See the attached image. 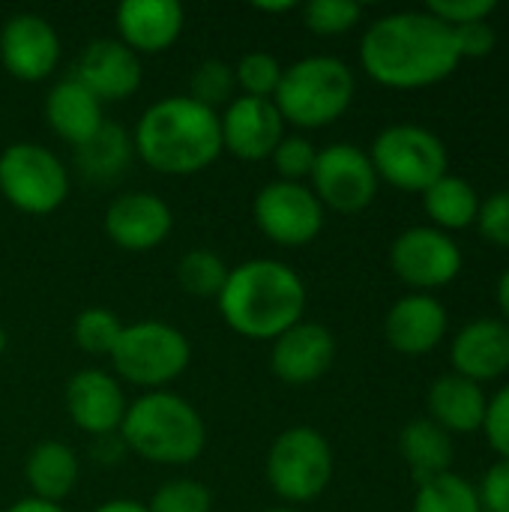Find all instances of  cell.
I'll use <instances>...</instances> for the list:
<instances>
[{
  "label": "cell",
  "mask_w": 509,
  "mask_h": 512,
  "mask_svg": "<svg viewBox=\"0 0 509 512\" xmlns=\"http://www.w3.org/2000/svg\"><path fill=\"white\" fill-rule=\"evenodd\" d=\"M462 63L456 30L429 9L375 18L360 39L363 72L393 90H420L450 78Z\"/></svg>",
  "instance_id": "1"
},
{
  "label": "cell",
  "mask_w": 509,
  "mask_h": 512,
  "mask_svg": "<svg viewBox=\"0 0 509 512\" xmlns=\"http://www.w3.org/2000/svg\"><path fill=\"white\" fill-rule=\"evenodd\" d=\"M219 312L225 324L252 342H273L303 321L306 285L297 270L273 258H252L228 270Z\"/></svg>",
  "instance_id": "2"
},
{
  "label": "cell",
  "mask_w": 509,
  "mask_h": 512,
  "mask_svg": "<svg viewBox=\"0 0 509 512\" xmlns=\"http://www.w3.org/2000/svg\"><path fill=\"white\" fill-rule=\"evenodd\" d=\"M132 147L135 156L159 174H198L222 153L219 111H210L189 96L159 99L138 117Z\"/></svg>",
  "instance_id": "3"
},
{
  "label": "cell",
  "mask_w": 509,
  "mask_h": 512,
  "mask_svg": "<svg viewBox=\"0 0 509 512\" xmlns=\"http://www.w3.org/2000/svg\"><path fill=\"white\" fill-rule=\"evenodd\" d=\"M120 441L126 450L153 465H192L207 444V429L195 405L171 390H153L138 396L120 423Z\"/></svg>",
  "instance_id": "4"
},
{
  "label": "cell",
  "mask_w": 509,
  "mask_h": 512,
  "mask_svg": "<svg viewBox=\"0 0 509 512\" xmlns=\"http://www.w3.org/2000/svg\"><path fill=\"white\" fill-rule=\"evenodd\" d=\"M354 93L357 78L345 60L333 54H312L282 69L273 102L285 123L297 129H321L351 108Z\"/></svg>",
  "instance_id": "5"
},
{
  "label": "cell",
  "mask_w": 509,
  "mask_h": 512,
  "mask_svg": "<svg viewBox=\"0 0 509 512\" xmlns=\"http://www.w3.org/2000/svg\"><path fill=\"white\" fill-rule=\"evenodd\" d=\"M189 360H192L189 339L165 321L126 324L111 351L114 378L141 387L147 393L165 390L171 381H177L186 372Z\"/></svg>",
  "instance_id": "6"
},
{
  "label": "cell",
  "mask_w": 509,
  "mask_h": 512,
  "mask_svg": "<svg viewBox=\"0 0 509 512\" xmlns=\"http://www.w3.org/2000/svg\"><path fill=\"white\" fill-rule=\"evenodd\" d=\"M369 159L378 180L405 192H426L450 168L447 144L426 126L396 123L375 135Z\"/></svg>",
  "instance_id": "7"
},
{
  "label": "cell",
  "mask_w": 509,
  "mask_h": 512,
  "mask_svg": "<svg viewBox=\"0 0 509 512\" xmlns=\"http://www.w3.org/2000/svg\"><path fill=\"white\" fill-rule=\"evenodd\" d=\"M333 480V447L312 426L285 429L267 453V483L288 504H309Z\"/></svg>",
  "instance_id": "8"
},
{
  "label": "cell",
  "mask_w": 509,
  "mask_h": 512,
  "mask_svg": "<svg viewBox=\"0 0 509 512\" xmlns=\"http://www.w3.org/2000/svg\"><path fill=\"white\" fill-rule=\"evenodd\" d=\"M0 195L27 216H48L69 195V168L48 147L15 141L0 153Z\"/></svg>",
  "instance_id": "9"
},
{
  "label": "cell",
  "mask_w": 509,
  "mask_h": 512,
  "mask_svg": "<svg viewBox=\"0 0 509 512\" xmlns=\"http://www.w3.org/2000/svg\"><path fill=\"white\" fill-rule=\"evenodd\" d=\"M258 231L285 249L309 246L324 228V204L306 183L273 180L258 189L252 201Z\"/></svg>",
  "instance_id": "10"
},
{
  "label": "cell",
  "mask_w": 509,
  "mask_h": 512,
  "mask_svg": "<svg viewBox=\"0 0 509 512\" xmlns=\"http://www.w3.org/2000/svg\"><path fill=\"white\" fill-rule=\"evenodd\" d=\"M309 180H312L309 189L324 204V210H336L345 216L366 210L375 201L381 183L369 153L348 141L318 150Z\"/></svg>",
  "instance_id": "11"
},
{
  "label": "cell",
  "mask_w": 509,
  "mask_h": 512,
  "mask_svg": "<svg viewBox=\"0 0 509 512\" xmlns=\"http://www.w3.org/2000/svg\"><path fill=\"white\" fill-rule=\"evenodd\" d=\"M390 267L405 285L429 294L432 288L450 285L462 273V249L447 231L414 225L393 240Z\"/></svg>",
  "instance_id": "12"
},
{
  "label": "cell",
  "mask_w": 509,
  "mask_h": 512,
  "mask_svg": "<svg viewBox=\"0 0 509 512\" xmlns=\"http://www.w3.org/2000/svg\"><path fill=\"white\" fill-rule=\"evenodd\" d=\"M0 63L18 81H45L60 63L57 30L36 12H18L6 18L0 27Z\"/></svg>",
  "instance_id": "13"
},
{
  "label": "cell",
  "mask_w": 509,
  "mask_h": 512,
  "mask_svg": "<svg viewBox=\"0 0 509 512\" xmlns=\"http://www.w3.org/2000/svg\"><path fill=\"white\" fill-rule=\"evenodd\" d=\"M219 132L222 150L243 162H261L270 159L285 138V120L273 99L234 96L219 117Z\"/></svg>",
  "instance_id": "14"
},
{
  "label": "cell",
  "mask_w": 509,
  "mask_h": 512,
  "mask_svg": "<svg viewBox=\"0 0 509 512\" xmlns=\"http://www.w3.org/2000/svg\"><path fill=\"white\" fill-rule=\"evenodd\" d=\"M174 213L153 192H123L105 210V234L126 252H150L168 240Z\"/></svg>",
  "instance_id": "15"
},
{
  "label": "cell",
  "mask_w": 509,
  "mask_h": 512,
  "mask_svg": "<svg viewBox=\"0 0 509 512\" xmlns=\"http://www.w3.org/2000/svg\"><path fill=\"white\" fill-rule=\"evenodd\" d=\"M141 57L120 39H93L78 54L72 78L81 81L99 102H120L141 87Z\"/></svg>",
  "instance_id": "16"
},
{
  "label": "cell",
  "mask_w": 509,
  "mask_h": 512,
  "mask_svg": "<svg viewBox=\"0 0 509 512\" xmlns=\"http://www.w3.org/2000/svg\"><path fill=\"white\" fill-rule=\"evenodd\" d=\"M333 360H336V339L324 324L315 321L294 324L279 339H273V351H270L273 375L291 387L315 384L330 372Z\"/></svg>",
  "instance_id": "17"
},
{
  "label": "cell",
  "mask_w": 509,
  "mask_h": 512,
  "mask_svg": "<svg viewBox=\"0 0 509 512\" xmlns=\"http://www.w3.org/2000/svg\"><path fill=\"white\" fill-rule=\"evenodd\" d=\"M126 408L129 402L120 381L102 369H81L66 384V414L81 432L93 438L117 435Z\"/></svg>",
  "instance_id": "18"
},
{
  "label": "cell",
  "mask_w": 509,
  "mask_h": 512,
  "mask_svg": "<svg viewBox=\"0 0 509 512\" xmlns=\"http://www.w3.org/2000/svg\"><path fill=\"white\" fill-rule=\"evenodd\" d=\"M450 327V315L444 309V303L432 294H405L402 300H396L384 318V336L390 342L393 351L408 354V357H420L435 351Z\"/></svg>",
  "instance_id": "19"
},
{
  "label": "cell",
  "mask_w": 509,
  "mask_h": 512,
  "mask_svg": "<svg viewBox=\"0 0 509 512\" xmlns=\"http://www.w3.org/2000/svg\"><path fill=\"white\" fill-rule=\"evenodd\" d=\"M120 42L141 54L168 51L186 24V12L177 0H123L114 12Z\"/></svg>",
  "instance_id": "20"
},
{
  "label": "cell",
  "mask_w": 509,
  "mask_h": 512,
  "mask_svg": "<svg viewBox=\"0 0 509 512\" xmlns=\"http://www.w3.org/2000/svg\"><path fill=\"white\" fill-rule=\"evenodd\" d=\"M456 375L477 384L509 372V324L501 318H477L465 324L450 345Z\"/></svg>",
  "instance_id": "21"
},
{
  "label": "cell",
  "mask_w": 509,
  "mask_h": 512,
  "mask_svg": "<svg viewBox=\"0 0 509 512\" xmlns=\"http://www.w3.org/2000/svg\"><path fill=\"white\" fill-rule=\"evenodd\" d=\"M489 396L471 378L456 372L441 375L429 387V420L438 423L447 435H474L483 432Z\"/></svg>",
  "instance_id": "22"
},
{
  "label": "cell",
  "mask_w": 509,
  "mask_h": 512,
  "mask_svg": "<svg viewBox=\"0 0 509 512\" xmlns=\"http://www.w3.org/2000/svg\"><path fill=\"white\" fill-rule=\"evenodd\" d=\"M45 123L60 141H66L72 147H81L105 123L102 102L81 81H75L69 75V78L57 81L48 90V96H45Z\"/></svg>",
  "instance_id": "23"
},
{
  "label": "cell",
  "mask_w": 509,
  "mask_h": 512,
  "mask_svg": "<svg viewBox=\"0 0 509 512\" xmlns=\"http://www.w3.org/2000/svg\"><path fill=\"white\" fill-rule=\"evenodd\" d=\"M78 474V456L63 441L36 444L24 462V480L33 492L30 498L48 504H60L66 495H72V489L78 486Z\"/></svg>",
  "instance_id": "24"
},
{
  "label": "cell",
  "mask_w": 509,
  "mask_h": 512,
  "mask_svg": "<svg viewBox=\"0 0 509 512\" xmlns=\"http://www.w3.org/2000/svg\"><path fill=\"white\" fill-rule=\"evenodd\" d=\"M399 453L411 471V477L420 483L435 480L447 471H453V435H447L438 423L429 417L411 420L399 435Z\"/></svg>",
  "instance_id": "25"
},
{
  "label": "cell",
  "mask_w": 509,
  "mask_h": 512,
  "mask_svg": "<svg viewBox=\"0 0 509 512\" xmlns=\"http://www.w3.org/2000/svg\"><path fill=\"white\" fill-rule=\"evenodd\" d=\"M423 207L432 219V228L450 234V231H462V228L477 225L480 195L465 177H456L447 171L441 180H435L423 192Z\"/></svg>",
  "instance_id": "26"
},
{
  "label": "cell",
  "mask_w": 509,
  "mask_h": 512,
  "mask_svg": "<svg viewBox=\"0 0 509 512\" xmlns=\"http://www.w3.org/2000/svg\"><path fill=\"white\" fill-rule=\"evenodd\" d=\"M132 156H135L132 135L117 123H102L93 138L75 147V165L93 183H108L120 177L129 168Z\"/></svg>",
  "instance_id": "27"
},
{
  "label": "cell",
  "mask_w": 509,
  "mask_h": 512,
  "mask_svg": "<svg viewBox=\"0 0 509 512\" xmlns=\"http://www.w3.org/2000/svg\"><path fill=\"white\" fill-rule=\"evenodd\" d=\"M411 512H483L477 489L459 477L456 471H447L435 480H426L417 486Z\"/></svg>",
  "instance_id": "28"
},
{
  "label": "cell",
  "mask_w": 509,
  "mask_h": 512,
  "mask_svg": "<svg viewBox=\"0 0 509 512\" xmlns=\"http://www.w3.org/2000/svg\"><path fill=\"white\" fill-rule=\"evenodd\" d=\"M177 282L192 297H219L228 282V264L213 249H192L177 264Z\"/></svg>",
  "instance_id": "29"
},
{
  "label": "cell",
  "mask_w": 509,
  "mask_h": 512,
  "mask_svg": "<svg viewBox=\"0 0 509 512\" xmlns=\"http://www.w3.org/2000/svg\"><path fill=\"white\" fill-rule=\"evenodd\" d=\"M120 333H123L120 318L105 306H90V309L78 312V318L72 324V342L84 354H93V357H99V354L111 357Z\"/></svg>",
  "instance_id": "30"
},
{
  "label": "cell",
  "mask_w": 509,
  "mask_h": 512,
  "mask_svg": "<svg viewBox=\"0 0 509 512\" xmlns=\"http://www.w3.org/2000/svg\"><path fill=\"white\" fill-rule=\"evenodd\" d=\"M237 90V78H234V66H228L225 60H201L192 75H189V99H195L198 105L216 111L219 105H228L234 99Z\"/></svg>",
  "instance_id": "31"
},
{
  "label": "cell",
  "mask_w": 509,
  "mask_h": 512,
  "mask_svg": "<svg viewBox=\"0 0 509 512\" xmlns=\"http://www.w3.org/2000/svg\"><path fill=\"white\" fill-rule=\"evenodd\" d=\"M282 63L267 54V51H249L237 60L234 66V78H237V87L243 90V96H252V99H273L276 90H279V81H282Z\"/></svg>",
  "instance_id": "32"
},
{
  "label": "cell",
  "mask_w": 509,
  "mask_h": 512,
  "mask_svg": "<svg viewBox=\"0 0 509 512\" xmlns=\"http://www.w3.org/2000/svg\"><path fill=\"white\" fill-rule=\"evenodd\" d=\"M363 6L357 0H309L303 6V21L318 36H339L357 27Z\"/></svg>",
  "instance_id": "33"
},
{
  "label": "cell",
  "mask_w": 509,
  "mask_h": 512,
  "mask_svg": "<svg viewBox=\"0 0 509 512\" xmlns=\"http://www.w3.org/2000/svg\"><path fill=\"white\" fill-rule=\"evenodd\" d=\"M213 510V495L204 483L198 480H168L162 483L150 504L147 512H210Z\"/></svg>",
  "instance_id": "34"
},
{
  "label": "cell",
  "mask_w": 509,
  "mask_h": 512,
  "mask_svg": "<svg viewBox=\"0 0 509 512\" xmlns=\"http://www.w3.org/2000/svg\"><path fill=\"white\" fill-rule=\"evenodd\" d=\"M270 159H273V165L279 171V180L303 183L306 177H312L318 150H315V144L306 135H285Z\"/></svg>",
  "instance_id": "35"
},
{
  "label": "cell",
  "mask_w": 509,
  "mask_h": 512,
  "mask_svg": "<svg viewBox=\"0 0 509 512\" xmlns=\"http://www.w3.org/2000/svg\"><path fill=\"white\" fill-rule=\"evenodd\" d=\"M477 228L489 243L509 249V189H498L480 201Z\"/></svg>",
  "instance_id": "36"
},
{
  "label": "cell",
  "mask_w": 509,
  "mask_h": 512,
  "mask_svg": "<svg viewBox=\"0 0 509 512\" xmlns=\"http://www.w3.org/2000/svg\"><path fill=\"white\" fill-rule=\"evenodd\" d=\"M426 9L450 27H465L474 21H489L498 3L495 0H435Z\"/></svg>",
  "instance_id": "37"
},
{
  "label": "cell",
  "mask_w": 509,
  "mask_h": 512,
  "mask_svg": "<svg viewBox=\"0 0 509 512\" xmlns=\"http://www.w3.org/2000/svg\"><path fill=\"white\" fill-rule=\"evenodd\" d=\"M483 435H486L489 447H492L501 459H509V384H504V387L489 399Z\"/></svg>",
  "instance_id": "38"
},
{
  "label": "cell",
  "mask_w": 509,
  "mask_h": 512,
  "mask_svg": "<svg viewBox=\"0 0 509 512\" xmlns=\"http://www.w3.org/2000/svg\"><path fill=\"white\" fill-rule=\"evenodd\" d=\"M477 498L483 512H509V459H498L483 474Z\"/></svg>",
  "instance_id": "39"
},
{
  "label": "cell",
  "mask_w": 509,
  "mask_h": 512,
  "mask_svg": "<svg viewBox=\"0 0 509 512\" xmlns=\"http://www.w3.org/2000/svg\"><path fill=\"white\" fill-rule=\"evenodd\" d=\"M456 30V42H459V54L465 57H489L498 45V33L489 21H474L465 27H453Z\"/></svg>",
  "instance_id": "40"
},
{
  "label": "cell",
  "mask_w": 509,
  "mask_h": 512,
  "mask_svg": "<svg viewBox=\"0 0 509 512\" xmlns=\"http://www.w3.org/2000/svg\"><path fill=\"white\" fill-rule=\"evenodd\" d=\"M3 512H66L60 504H48V501H36V498H24L15 501L12 507H6Z\"/></svg>",
  "instance_id": "41"
},
{
  "label": "cell",
  "mask_w": 509,
  "mask_h": 512,
  "mask_svg": "<svg viewBox=\"0 0 509 512\" xmlns=\"http://www.w3.org/2000/svg\"><path fill=\"white\" fill-rule=\"evenodd\" d=\"M93 512H147V504H138L132 498H117V501H108V504L96 507Z\"/></svg>",
  "instance_id": "42"
},
{
  "label": "cell",
  "mask_w": 509,
  "mask_h": 512,
  "mask_svg": "<svg viewBox=\"0 0 509 512\" xmlns=\"http://www.w3.org/2000/svg\"><path fill=\"white\" fill-rule=\"evenodd\" d=\"M495 297H498V309H501V321H507L509 324V267L501 273V279H498V288H495Z\"/></svg>",
  "instance_id": "43"
},
{
  "label": "cell",
  "mask_w": 509,
  "mask_h": 512,
  "mask_svg": "<svg viewBox=\"0 0 509 512\" xmlns=\"http://www.w3.org/2000/svg\"><path fill=\"white\" fill-rule=\"evenodd\" d=\"M255 9H261V12H291L294 3L291 0H282V3H255Z\"/></svg>",
  "instance_id": "44"
},
{
  "label": "cell",
  "mask_w": 509,
  "mask_h": 512,
  "mask_svg": "<svg viewBox=\"0 0 509 512\" xmlns=\"http://www.w3.org/2000/svg\"><path fill=\"white\" fill-rule=\"evenodd\" d=\"M3 351H6V330L0 327V354H3Z\"/></svg>",
  "instance_id": "45"
},
{
  "label": "cell",
  "mask_w": 509,
  "mask_h": 512,
  "mask_svg": "<svg viewBox=\"0 0 509 512\" xmlns=\"http://www.w3.org/2000/svg\"><path fill=\"white\" fill-rule=\"evenodd\" d=\"M264 512H300V510H294V507H270V510H264Z\"/></svg>",
  "instance_id": "46"
}]
</instances>
